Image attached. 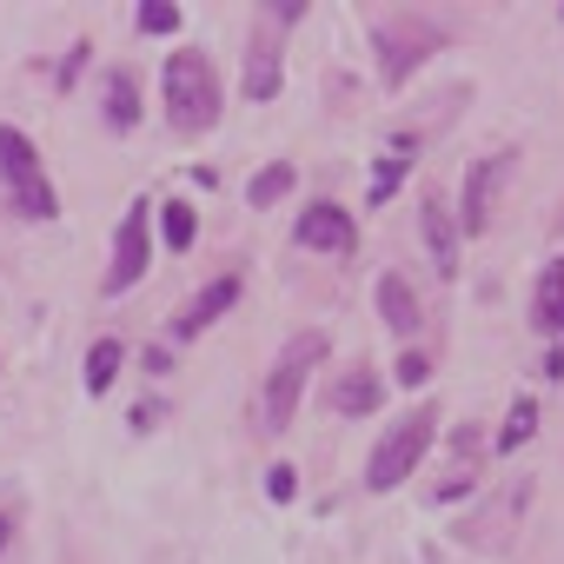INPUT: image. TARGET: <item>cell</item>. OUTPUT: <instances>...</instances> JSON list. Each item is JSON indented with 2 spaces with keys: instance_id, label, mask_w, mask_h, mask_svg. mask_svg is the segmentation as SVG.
Returning <instances> with one entry per match:
<instances>
[{
  "instance_id": "cell-1",
  "label": "cell",
  "mask_w": 564,
  "mask_h": 564,
  "mask_svg": "<svg viewBox=\"0 0 564 564\" xmlns=\"http://www.w3.org/2000/svg\"><path fill=\"white\" fill-rule=\"evenodd\" d=\"M319 366H326V333H293L286 352H279L272 372H265V405H259V425H265V432H286V425H293L300 392H306V379H313Z\"/></svg>"
},
{
  "instance_id": "cell-2",
  "label": "cell",
  "mask_w": 564,
  "mask_h": 564,
  "mask_svg": "<svg viewBox=\"0 0 564 564\" xmlns=\"http://www.w3.org/2000/svg\"><path fill=\"white\" fill-rule=\"evenodd\" d=\"M166 120L180 133H206L219 120V74L206 54H173L166 61Z\"/></svg>"
},
{
  "instance_id": "cell-3",
  "label": "cell",
  "mask_w": 564,
  "mask_h": 564,
  "mask_svg": "<svg viewBox=\"0 0 564 564\" xmlns=\"http://www.w3.org/2000/svg\"><path fill=\"white\" fill-rule=\"evenodd\" d=\"M432 432H438V412H432V405L405 412V419L372 445V458H366V485H372V491H399V485L419 471V458L432 452Z\"/></svg>"
},
{
  "instance_id": "cell-4",
  "label": "cell",
  "mask_w": 564,
  "mask_h": 564,
  "mask_svg": "<svg viewBox=\"0 0 564 564\" xmlns=\"http://www.w3.org/2000/svg\"><path fill=\"white\" fill-rule=\"evenodd\" d=\"M0 186H8V206L21 219H54L61 213V199H54V186L41 173V153H34V140L21 127H0Z\"/></svg>"
},
{
  "instance_id": "cell-5",
  "label": "cell",
  "mask_w": 564,
  "mask_h": 564,
  "mask_svg": "<svg viewBox=\"0 0 564 564\" xmlns=\"http://www.w3.org/2000/svg\"><path fill=\"white\" fill-rule=\"evenodd\" d=\"M518 173V153H485L471 173H465V206L452 213L465 232H485L491 226V213H498V193H505V180Z\"/></svg>"
},
{
  "instance_id": "cell-6",
  "label": "cell",
  "mask_w": 564,
  "mask_h": 564,
  "mask_svg": "<svg viewBox=\"0 0 564 564\" xmlns=\"http://www.w3.org/2000/svg\"><path fill=\"white\" fill-rule=\"evenodd\" d=\"M438 47V28H425V21H392L386 34H379V74H386V87H405L412 80V67L425 61Z\"/></svg>"
},
{
  "instance_id": "cell-7",
  "label": "cell",
  "mask_w": 564,
  "mask_h": 564,
  "mask_svg": "<svg viewBox=\"0 0 564 564\" xmlns=\"http://www.w3.org/2000/svg\"><path fill=\"white\" fill-rule=\"evenodd\" d=\"M140 272H147V199L120 219V239H113V265H107V293H127L140 286Z\"/></svg>"
},
{
  "instance_id": "cell-8",
  "label": "cell",
  "mask_w": 564,
  "mask_h": 564,
  "mask_svg": "<svg viewBox=\"0 0 564 564\" xmlns=\"http://www.w3.org/2000/svg\"><path fill=\"white\" fill-rule=\"evenodd\" d=\"M352 239H359V226H352V213L346 206H306L300 213V246H313V252H352Z\"/></svg>"
},
{
  "instance_id": "cell-9",
  "label": "cell",
  "mask_w": 564,
  "mask_h": 564,
  "mask_svg": "<svg viewBox=\"0 0 564 564\" xmlns=\"http://www.w3.org/2000/svg\"><path fill=\"white\" fill-rule=\"evenodd\" d=\"M226 306H239V279H213V286L199 293V300H186V313L173 319V339H193V333H206Z\"/></svg>"
},
{
  "instance_id": "cell-10",
  "label": "cell",
  "mask_w": 564,
  "mask_h": 564,
  "mask_svg": "<svg viewBox=\"0 0 564 564\" xmlns=\"http://www.w3.org/2000/svg\"><path fill=\"white\" fill-rule=\"evenodd\" d=\"M419 219H425V246H432V265L452 279V272H458V219H452V206H445V199H425V213H419Z\"/></svg>"
},
{
  "instance_id": "cell-11",
  "label": "cell",
  "mask_w": 564,
  "mask_h": 564,
  "mask_svg": "<svg viewBox=\"0 0 564 564\" xmlns=\"http://www.w3.org/2000/svg\"><path fill=\"white\" fill-rule=\"evenodd\" d=\"M531 326L538 333H564V259H551L544 272H538V300H531Z\"/></svg>"
},
{
  "instance_id": "cell-12",
  "label": "cell",
  "mask_w": 564,
  "mask_h": 564,
  "mask_svg": "<svg viewBox=\"0 0 564 564\" xmlns=\"http://www.w3.org/2000/svg\"><path fill=\"white\" fill-rule=\"evenodd\" d=\"M379 319H386L399 339H412V333H419V300H412V286H405L399 272H386V279H379Z\"/></svg>"
},
{
  "instance_id": "cell-13",
  "label": "cell",
  "mask_w": 564,
  "mask_h": 564,
  "mask_svg": "<svg viewBox=\"0 0 564 564\" xmlns=\"http://www.w3.org/2000/svg\"><path fill=\"white\" fill-rule=\"evenodd\" d=\"M246 94H252V100H272V94H279V54H272V47H252V54H246Z\"/></svg>"
},
{
  "instance_id": "cell-14",
  "label": "cell",
  "mask_w": 564,
  "mask_h": 564,
  "mask_svg": "<svg viewBox=\"0 0 564 564\" xmlns=\"http://www.w3.org/2000/svg\"><path fill=\"white\" fill-rule=\"evenodd\" d=\"M107 120H113L120 133L140 120V87H133V74H113V80H107Z\"/></svg>"
},
{
  "instance_id": "cell-15",
  "label": "cell",
  "mask_w": 564,
  "mask_h": 564,
  "mask_svg": "<svg viewBox=\"0 0 564 564\" xmlns=\"http://www.w3.org/2000/svg\"><path fill=\"white\" fill-rule=\"evenodd\" d=\"M120 359H127V346H120V339H100V346L87 352V392H107V386L120 379Z\"/></svg>"
},
{
  "instance_id": "cell-16",
  "label": "cell",
  "mask_w": 564,
  "mask_h": 564,
  "mask_svg": "<svg viewBox=\"0 0 564 564\" xmlns=\"http://www.w3.org/2000/svg\"><path fill=\"white\" fill-rule=\"evenodd\" d=\"M286 193H293V166H286V160H272V166L246 186V199H252V206H272V199H286Z\"/></svg>"
},
{
  "instance_id": "cell-17",
  "label": "cell",
  "mask_w": 564,
  "mask_h": 564,
  "mask_svg": "<svg viewBox=\"0 0 564 564\" xmlns=\"http://www.w3.org/2000/svg\"><path fill=\"white\" fill-rule=\"evenodd\" d=\"M333 405H339V412H372V405H379V379H372V372L339 379V386H333Z\"/></svg>"
},
{
  "instance_id": "cell-18",
  "label": "cell",
  "mask_w": 564,
  "mask_h": 564,
  "mask_svg": "<svg viewBox=\"0 0 564 564\" xmlns=\"http://www.w3.org/2000/svg\"><path fill=\"white\" fill-rule=\"evenodd\" d=\"M160 232H166V246H173V252H186V246H193V206H186V199L160 206Z\"/></svg>"
},
{
  "instance_id": "cell-19",
  "label": "cell",
  "mask_w": 564,
  "mask_h": 564,
  "mask_svg": "<svg viewBox=\"0 0 564 564\" xmlns=\"http://www.w3.org/2000/svg\"><path fill=\"white\" fill-rule=\"evenodd\" d=\"M531 432H538V405H531V399H518V405L505 412V432H498V445H505V452H518Z\"/></svg>"
},
{
  "instance_id": "cell-20",
  "label": "cell",
  "mask_w": 564,
  "mask_h": 564,
  "mask_svg": "<svg viewBox=\"0 0 564 564\" xmlns=\"http://www.w3.org/2000/svg\"><path fill=\"white\" fill-rule=\"evenodd\" d=\"M173 28H180V8H166V0L140 8V34H173Z\"/></svg>"
},
{
  "instance_id": "cell-21",
  "label": "cell",
  "mask_w": 564,
  "mask_h": 564,
  "mask_svg": "<svg viewBox=\"0 0 564 564\" xmlns=\"http://www.w3.org/2000/svg\"><path fill=\"white\" fill-rule=\"evenodd\" d=\"M265 491H272V498H293V491H300V471H293V465H272V471H265Z\"/></svg>"
},
{
  "instance_id": "cell-22",
  "label": "cell",
  "mask_w": 564,
  "mask_h": 564,
  "mask_svg": "<svg viewBox=\"0 0 564 564\" xmlns=\"http://www.w3.org/2000/svg\"><path fill=\"white\" fill-rule=\"evenodd\" d=\"M399 173H405V153H386V166H379V186H372V199H386V193L399 186Z\"/></svg>"
},
{
  "instance_id": "cell-23",
  "label": "cell",
  "mask_w": 564,
  "mask_h": 564,
  "mask_svg": "<svg viewBox=\"0 0 564 564\" xmlns=\"http://www.w3.org/2000/svg\"><path fill=\"white\" fill-rule=\"evenodd\" d=\"M399 386H405V392H412V386H425V359H419V352H405V359H399Z\"/></svg>"
},
{
  "instance_id": "cell-24",
  "label": "cell",
  "mask_w": 564,
  "mask_h": 564,
  "mask_svg": "<svg viewBox=\"0 0 564 564\" xmlns=\"http://www.w3.org/2000/svg\"><path fill=\"white\" fill-rule=\"evenodd\" d=\"M0 551H8V518H0Z\"/></svg>"
}]
</instances>
